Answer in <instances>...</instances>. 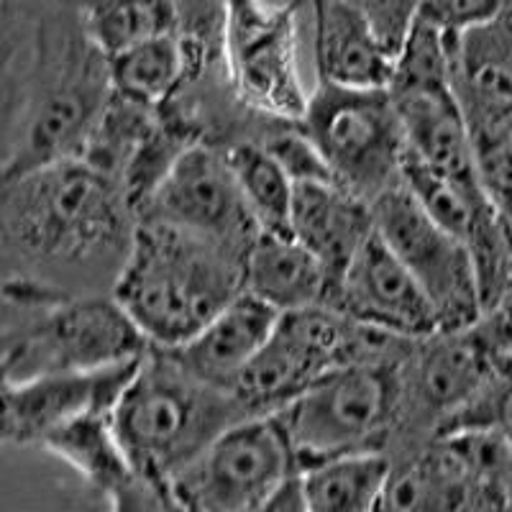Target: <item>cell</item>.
Returning a JSON list of instances; mask_svg holds the SVG:
<instances>
[{"label": "cell", "mask_w": 512, "mask_h": 512, "mask_svg": "<svg viewBox=\"0 0 512 512\" xmlns=\"http://www.w3.org/2000/svg\"><path fill=\"white\" fill-rule=\"evenodd\" d=\"M134 228L123 187L85 159L3 180V241L24 262L85 267L126 259Z\"/></svg>", "instance_id": "obj_1"}, {"label": "cell", "mask_w": 512, "mask_h": 512, "mask_svg": "<svg viewBox=\"0 0 512 512\" xmlns=\"http://www.w3.org/2000/svg\"><path fill=\"white\" fill-rule=\"evenodd\" d=\"M246 254L152 218H136L113 297L149 344H185L244 292Z\"/></svg>", "instance_id": "obj_2"}, {"label": "cell", "mask_w": 512, "mask_h": 512, "mask_svg": "<svg viewBox=\"0 0 512 512\" xmlns=\"http://www.w3.org/2000/svg\"><path fill=\"white\" fill-rule=\"evenodd\" d=\"M152 349L116 297H72L31 274L3 285V382L103 369Z\"/></svg>", "instance_id": "obj_3"}, {"label": "cell", "mask_w": 512, "mask_h": 512, "mask_svg": "<svg viewBox=\"0 0 512 512\" xmlns=\"http://www.w3.org/2000/svg\"><path fill=\"white\" fill-rule=\"evenodd\" d=\"M249 418L233 390L180 367L152 346L113 408V425L136 472L175 507L169 484L198 459L228 425Z\"/></svg>", "instance_id": "obj_4"}, {"label": "cell", "mask_w": 512, "mask_h": 512, "mask_svg": "<svg viewBox=\"0 0 512 512\" xmlns=\"http://www.w3.org/2000/svg\"><path fill=\"white\" fill-rule=\"evenodd\" d=\"M41 75L26 103L24 128L8 144L3 180L47 164L82 159L100 111L111 98L108 57L88 34H39Z\"/></svg>", "instance_id": "obj_5"}, {"label": "cell", "mask_w": 512, "mask_h": 512, "mask_svg": "<svg viewBox=\"0 0 512 512\" xmlns=\"http://www.w3.org/2000/svg\"><path fill=\"white\" fill-rule=\"evenodd\" d=\"M408 346L395 356L338 364L277 413L297 464L305 469L331 456L382 451L402 415V356Z\"/></svg>", "instance_id": "obj_6"}, {"label": "cell", "mask_w": 512, "mask_h": 512, "mask_svg": "<svg viewBox=\"0 0 512 512\" xmlns=\"http://www.w3.org/2000/svg\"><path fill=\"white\" fill-rule=\"evenodd\" d=\"M408 341L359 326L331 305L290 310L236 379L233 395L249 415L280 413L338 364L395 356Z\"/></svg>", "instance_id": "obj_7"}, {"label": "cell", "mask_w": 512, "mask_h": 512, "mask_svg": "<svg viewBox=\"0 0 512 512\" xmlns=\"http://www.w3.org/2000/svg\"><path fill=\"white\" fill-rule=\"evenodd\" d=\"M297 123L318 146L333 180L369 203L402 180L408 144L390 88L318 80Z\"/></svg>", "instance_id": "obj_8"}, {"label": "cell", "mask_w": 512, "mask_h": 512, "mask_svg": "<svg viewBox=\"0 0 512 512\" xmlns=\"http://www.w3.org/2000/svg\"><path fill=\"white\" fill-rule=\"evenodd\" d=\"M303 0H226V85L256 116L297 123L310 93L300 75Z\"/></svg>", "instance_id": "obj_9"}, {"label": "cell", "mask_w": 512, "mask_h": 512, "mask_svg": "<svg viewBox=\"0 0 512 512\" xmlns=\"http://www.w3.org/2000/svg\"><path fill=\"white\" fill-rule=\"evenodd\" d=\"M303 466L285 425L272 415L236 420L172 479L175 507L208 512L267 510L274 492Z\"/></svg>", "instance_id": "obj_10"}, {"label": "cell", "mask_w": 512, "mask_h": 512, "mask_svg": "<svg viewBox=\"0 0 512 512\" xmlns=\"http://www.w3.org/2000/svg\"><path fill=\"white\" fill-rule=\"evenodd\" d=\"M372 205L377 231L428 292L441 331L474 326L484 315V305L472 251L464 241L446 231L402 180Z\"/></svg>", "instance_id": "obj_11"}, {"label": "cell", "mask_w": 512, "mask_h": 512, "mask_svg": "<svg viewBox=\"0 0 512 512\" xmlns=\"http://www.w3.org/2000/svg\"><path fill=\"white\" fill-rule=\"evenodd\" d=\"M136 218L162 221L241 254H249L262 233L226 149L213 141L190 146Z\"/></svg>", "instance_id": "obj_12"}, {"label": "cell", "mask_w": 512, "mask_h": 512, "mask_svg": "<svg viewBox=\"0 0 512 512\" xmlns=\"http://www.w3.org/2000/svg\"><path fill=\"white\" fill-rule=\"evenodd\" d=\"M331 308L341 310L359 326L410 341L441 331L436 305L408 264L382 239L377 223L341 274Z\"/></svg>", "instance_id": "obj_13"}, {"label": "cell", "mask_w": 512, "mask_h": 512, "mask_svg": "<svg viewBox=\"0 0 512 512\" xmlns=\"http://www.w3.org/2000/svg\"><path fill=\"white\" fill-rule=\"evenodd\" d=\"M141 359L85 372L3 382V441L39 446L49 433L82 415L113 413Z\"/></svg>", "instance_id": "obj_14"}, {"label": "cell", "mask_w": 512, "mask_h": 512, "mask_svg": "<svg viewBox=\"0 0 512 512\" xmlns=\"http://www.w3.org/2000/svg\"><path fill=\"white\" fill-rule=\"evenodd\" d=\"M62 459L113 510H159L167 497L136 472L113 425V413H90L62 425L39 443Z\"/></svg>", "instance_id": "obj_15"}, {"label": "cell", "mask_w": 512, "mask_h": 512, "mask_svg": "<svg viewBox=\"0 0 512 512\" xmlns=\"http://www.w3.org/2000/svg\"><path fill=\"white\" fill-rule=\"evenodd\" d=\"M454 90L472 134L512 131V0L454 39Z\"/></svg>", "instance_id": "obj_16"}, {"label": "cell", "mask_w": 512, "mask_h": 512, "mask_svg": "<svg viewBox=\"0 0 512 512\" xmlns=\"http://www.w3.org/2000/svg\"><path fill=\"white\" fill-rule=\"evenodd\" d=\"M308 3L313 11L318 80L346 88H390L395 52L359 0Z\"/></svg>", "instance_id": "obj_17"}, {"label": "cell", "mask_w": 512, "mask_h": 512, "mask_svg": "<svg viewBox=\"0 0 512 512\" xmlns=\"http://www.w3.org/2000/svg\"><path fill=\"white\" fill-rule=\"evenodd\" d=\"M280 310L251 292H239L185 344L167 349L195 377L233 390L236 379L272 336Z\"/></svg>", "instance_id": "obj_18"}, {"label": "cell", "mask_w": 512, "mask_h": 512, "mask_svg": "<svg viewBox=\"0 0 512 512\" xmlns=\"http://www.w3.org/2000/svg\"><path fill=\"white\" fill-rule=\"evenodd\" d=\"M372 231L374 205L349 187L333 180L295 185L290 233L328 269L331 297L341 274Z\"/></svg>", "instance_id": "obj_19"}, {"label": "cell", "mask_w": 512, "mask_h": 512, "mask_svg": "<svg viewBox=\"0 0 512 512\" xmlns=\"http://www.w3.org/2000/svg\"><path fill=\"white\" fill-rule=\"evenodd\" d=\"M390 93L400 113L410 159L448 175H477L474 134L454 82Z\"/></svg>", "instance_id": "obj_20"}, {"label": "cell", "mask_w": 512, "mask_h": 512, "mask_svg": "<svg viewBox=\"0 0 512 512\" xmlns=\"http://www.w3.org/2000/svg\"><path fill=\"white\" fill-rule=\"evenodd\" d=\"M244 290L280 313L331 303V277L318 256L292 233L262 231L244 264Z\"/></svg>", "instance_id": "obj_21"}, {"label": "cell", "mask_w": 512, "mask_h": 512, "mask_svg": "<svg viewBox=\"0 0 512 512\" xmlns=\"http://www.w3.org/2000/svg\"><path fill=\"white\" fill-rule=\"evenodd\" d=\"M392 474L384 451H356L331 456L303 469L305 505L310 512L382 510V497Z\"/></svg>", "instance_id": "obj_22"}, {"label": "cell", "mask_w": 512, "mask_h": 512, "mask_svg": "<svg viewBox=\"0 0 512 512\" xmlns=\"http://www.w3.org/2000/svg\"><path fill=\"white\" fill-rule=\"evenodd\" d=\"M80 26L111 57L154 36L177 34L180 0H77Z\"/></svg>", "instance_id": "obj_23"}, {"label": "cell", "mask_w": 512, "mask_h": 512, "mask_svg": "<svg viewBox=\"0 0 512 512\" xmlns=\"http://www.w3.org/2000/svg\"><path fill=\"white\" fill-rule=\"evenodd\" d=\"M111 88L126 98L164 105L185 88V54L177 34L154 36L108 57Z\"/></svg>", "instance_id": "obj_24"}, {"label": "cell", "mask_w": 512, "mask_h": 512, "mask_svg": "<svg viewBox=\"0 0 512 512\" xmlns=\"http://www.w3.org/2000/svg\"><path fill=\"white\" fill-rule=\"evenodd\" d=\"M159 111H162V105L141 103V100L126 98L111 88V98L95 121L82 159L121 185L126 167L139 152L146 136L152 134Z\"/></svg>", "instance_id": "obj_25"}, {"label": "cell", "mask_w": 512, "mask_h": 512, "mask_svg": "<svg viewBox=\"0 0 512 512\" xmlns=\"http://www.w3.org/2000/svg\"><path fill=\"white\" fill-rule=\"evenodd\" d=\"M244 198L262 231L290 233L295 182L262 141H239L226 149Z\"/></svg>", "instance_id": "obj_26"}, {"label": "cell", "mask_w": 512, "mask_h": 512, "mask_svg": "<svg viewBox=\"0 0 512 512\" xmlns=\"http://www.w3.org/2000/svg\"><path fill=\"white\" fill-rule=\"evenodd\" d=\"M474 172L489 203L512 226V131L474 134Z\"/></svg>", "instance_id": "obj_27"}, {"label": "cell", "mask_w": 512, "mask_h": 512, "mask_svg": "<svg viewBox=\"0 0 512 512\" xmlns=\"http://www.w3.org/2000/svg\"><path fill=\"white\" fill-rule=\"evenodd\" d=\"M262 144L287 169V175L292 177L295 185L333 180L326 159L318 152V146L310 141V136L300 128V123H277V128L264 136Z\"/></svg>", "instance_id": "obj_28"}, {"label": "cell", "mask_w": 512, "mask_h": 512, "mask_svg": "<svg viewBox=\"0 0 512 512\" xmlns=\"http://www.w3.org/2000/svg\"><path fill=\"white\" fill-rule=\"evenodd\" d=\"M510 0H418V13L451 39L500 16Z\"/></svg>", "instance_id": "obj_29"}, {"label": "cell", "mask_w": 512, "mask_h": 512, "mask_svg": "<svg viewBox=\"0 0 512 512\" xmlns=\"http://www.w3.org/2000/svg\"><path fill=\"white\" fill-rule=\"evenodd\" d=\"M359 3L372 16L382 39L397 54L402 39L413 24L415 13H418V0H359Z\"/></svg>", "instance_id": "obj_30"}, {"label": "cell", "mask_w": 512, "mask_h": 512, "mask_svg": "<svg viewBox=\"0 0 512 512\" xmlns=\"http://www.w3.org/2000/svg\"><path fill=\"white\" fill-rule=\"evenodd\" d=\"M18 0H3V6H16Z\"/></svg>", "instance_id": "obj_31"}]
</instances>
